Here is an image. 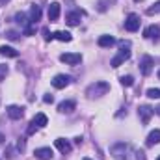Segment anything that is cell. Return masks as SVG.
Instances as JSON below:
<instances>
[{
    "instance_id": "obj_14",
    "label": "cell",
    "mask_w": 160,
    "mask_h": 160,
    "mask_svg": "<svg viewBox=\"0 0 160 160\" xmlns=\"http://www.w3.org/2000/svg\"><path fill=\"white\" fill-rule=\"evenodd\" d=\"M147 147H153V145H157V143H160V130L158 128H155V130H151L149 132V136H147Z\"/></svg>"
},
{
    "instance_id": "obj_8",
    "label": "cell",
    "mask_w": 160,
    "mask_h": 160,
    "mask_svg": "<svg viewBox=\"0 0 160 160\" xmlns=\"http://www.w3.org/2000/svg\"><path fill=\"white\" fill-rule=\"evenodd\" d=\"M153 114H155V108H151V106H145V104H143V106L138 108V116H140V119L143 121L145 125L149 123V119H151Z\"/></svg>"
},
{
    "instance_id": "obj_35",
    "label": "cell",
    "mask_w": 160,
    "mask_h": 160,
    "mask_svg": "<svg viewBox=\"0 0 160 160\" xmlns=\"http://www.w3.org/2000/svg\"><path fill=\"white\" fill-rule=\"evenodd\" d=\"M84 160H91V158H84Z\"/></svg>"
},
{
    "instance_id": "obj_11",
    "label": "cell",
    "mask_w": 160,
    "mask_h": 160,
    "mask_svg": "<svg viewBox=\"0 0 160 160\" xmlns=\"http://www.w3.org/2000/svg\"><path fill=\"white\" fill-rule=\"evenodd\" d=\"M60 11H62L60 4H58V2H52V4L48 6V21H50V22L58 21V17H60Z\"/></svg>"
},
{
    "instance_id": "obj_13",
    "label": "cell",
    "mask_w": 160,
    "mask_h": 160,
    "mask_svg": "<svg viewBox=\"0 0 160 160\" xmlns=\"http://www.w3.org/2000/svg\"><path fill=\"white\" fill-rule=\"evenodd\" d=\"M80 19H82L80 11H71V13H67V17H65V21H67V24H69V26H78Z\"/></svg>"
},
{
    "instance_id": "obj_5",
    "label": "cell",
    "mask_w": 160,
    "mask_h": 160,
    "mask_svg": "<svg viewBox=\"0 0 160 160\" xmlns=\"http://www.w3.org/2000/svg\"><path fill=\"white\" fill-rule=\"evenodd\" d=\"M125 28H127L128 32H136V30L140 28V17H138L136 13H130V15L127 17V21H125Z\"/></svg>"
},
{
    "instance_id": "obj_30",
    "label": "cell",
    "mask_w": 160,
    "mask_h": 160,
    "mask_svg": "<svg viewBox=\"0 0 160 160\" xmlns=\"http://www.w3.org/2000/svg\"><path fill=\"white\" fill-rule=\"evenodd\" d=\"M138 155V160H145V157H143V151H140V153H136Z\"/></svg>"
},
{
    "instance_id": "obj_37",
    "label": "cell",
    "mask_w": 160,
    "mask_h": 160,
    "mask_svg": "<svg viewBox=\"0 0 160 160\" xmlns=\"http://www.w3.org/2000/svg\"><path fill=\"white\" fill-rule=\"evenodd\" d=\"M136 2H140V0H136Z\"/></svg>"
},
{
    "instance_id": "obj_22",
    "label": "cell",
    "mask_w": 160,
    "mask_h": 160,
    "mask_svg": "<svg viewBox=\"0 0 160 160\" xmlns=\"http://www.w3.org/2000/svg\"><path fill=\"white\" fill-rule=\"evenodd\" d=\"M15 21H17L19 24H22V26H26V24H28V19H26V15H24V13H17V15H15ZM26 28H28V26H26Z\"/></svg>"
},
{
    "instance_id": "obj_31",
    "label": "cell",
    "mask_w": 160,
    "mask_h": 160,
    "mask_svg": "<svg viewBox=\"0 0 160 160\" xmlns=\"http://www.w3.org/2000/svg\"><path fill=\"white\" fill-rule=\"evenodd\" d=\"M155 114H158V116H160V106H157V108H155Z\"/></svg>"
},
{
    "instance_id": "obj_20",
    "label": "cell",
    "mask_w": 160,
    "mask_h": 160,
    "mask_svg": "<svg viewBox=\"0 0 160 160\" xmlns=\"http://www.w3.org/2000/svg\"><path fill=\"white\" fill-rule=\"evenodd\" d=\"M97 43H99V47H112V45L116 43V39H114L112 36H101Z\"/></svg>"
},
{
    "instance_id": "obj_3",
    "label": "cell",
    "mask_w": 160,
    "mask_h": 160,
    "mask_svg": "<svg viewBox=\"0 0 160 160\" xmlns=\"http://www.w3.org/2000/svg\"><path fill=\"white\" fill-rule=\"evenodd\" d=\"M60 60L63 63H67V65H77V63L82 62V56H80L78 52H65V54L60 56Z\"/></svg>"
},
{
    "instance_id": "obj_19",
    "label": "cell",
    "mask_w": 160,
    "mask_h": 160,
    "mask_svg": "<svg viewBox=\"0 0 160 160\" xmlns=\"http://www.w3.org/2000/svg\"><path fill=\"white\" fill-rule=\"evenodd\" d=\"M52 38L58 41H63V43H69V41L73 39V36L69 34V32H63V30H60V32H56V34H52Z\"/></svg>"
},
{
    "instance_id": "obj_32",
    "label": "cell",
    "mask_w": 160,
    "mask_h": 160,
    "mask_svg": "<svg viewBox=\"0 0 160 160\" xmlns=\"http://www.w3.org/2000/svg\"><path fill=\"white\" fill-rule=\"evenodd\" d=\"M9 0H0V6H4V4H8Z\"/></svg>"
},
{
    "instance_id": "obj_29",
    "label": "cell",
    "mask_w": 160,
    "mask_h": 160,
    "mask_svg": "<svg viewBox=\"0 0 160 160\" xmlns=\"http://www.w3.org/2000/svg\"><path fill=\"white\" fill-rule=\"evenodd\" d=\"M8 38H9V39H15V38H17V34H15V32H8Z\"/></svg>"
},
{
    "instance_id": "obj_10",
    "label": "cell",
    "mask_w": 160,
    "mask_h": 160,
    "mask_svg": "<svg viewBox=\"0 0 160 160\" xmlns=\"http://www.w3.org/2000/svg\"><path fill=\"white\" fill-rule=\"evenodd\" d=\"M8 116L11 118V119H21L22 116H24V108L22 106H17V104H11V106H8Z\"/></svg>"
},
{
    "instance_id": "obj_25",
    "label": "cell",
    "mask_w": 160,
    "mask_h": 160,
    "mask_svg": "<svg viewBox=\"0 0 160 160\" xmlns=\"http://www.w3.org/2000/svg\"><path fill=\"white\" fill-rule=\"evenodd\" d=\"M8 73H9V69H8V65H4V63H0V80H4L8 77Z\"/></svg>"
},
{
    "instance_id": "obj_26",
    "label": "cell",
    "mask_w": 160,
    "mask_h": 160,
    "mask_svg": "<svg viewBox=\"0 0 160 160\" xmlns=\"http://www.w3.org/2000/svg\"><path fill=\"white\" fill-rule=\"evenodd\" d=\"M43 101H45V102H47V104H52V101H54V97H52V95H48V93H47V95H45V97H43Z\"/></svg>"
},
{
    "instance_id": "obj_4",
    "label": "cell",
    "mask_w": 160,
    "mask_h": 160,
    "mask_svg": "<svg viewBox=\"0 0 160 160\" xmlns=\"http://www.w3.org/2000/svg\"><path fill=\"white\" fill-rule=\"evenodd\" d=\"M153 65H155V60L151 58V56H143L142 58V62H140V71H142V75H151V71H153Z\"/></svg>"
},
{
    "instance_id": "obj_12",
    "label": "cell",
    "mask_w": 160,
    "mask_h": 160,
    "mask_svg": "<svg viewBox=\"0 0 160 160\" xmlns=\"http://www.w3.org/2000/svg\"><path fill=\"white\" fill-rule=\"evenodd\" d=\"M36 158H39V160H50L52 158V149L50 147H39V149H36Z\"/></svg>"
},
{
    "instance_id": "obj_6",
    "label": "cell",
    "mask_w": 160,
    "mask_h": 160,
    "mask_svg": "<svg viewBox=\"0 0 160 160\" xmlns=\"http://www.w3.org/2000/svg\"><path fill=\"white\" fill-rule=\"evenodd\" d=\"M71 84V77H67V75H56L54 78H52V86L56 88V89H63V88H67Z\"/></svg>"
},
{
    "instance_id": "obj_34",
    "label": "cell",
    "mask_w": 160,
    "mask_h": 160,
    "mask_svg": "<svg viewBox=\"0 0 160 160\" xmlns=\"http://www.w3.org/2000/svg\"><path fill=\"white\" fill-rule=\"evenodd\" d=\"M158 78H160V71H158Z\"/></svg>"
},
{
    "instance_id": "obj_27",
    "label": "cell",
    "mask_w": 160,
    "mask_h": 160,
    "mask_svg": "<svg viewBox=\"0 0 160 160\" xmlns=\"http://www.w3.org/2000/svg\"><path fill=\"white\" fill-rule=\"evenodd\" d=\"M43 34H45V41H50V39H54V38H52V34H50V32H48L47 28L43 30Z\"/></svg>"
},
{
    "instance_id": "obj_23",
    "label": "cell",
    "mask_w": 160,
    "mask_h": 160,
    "mask_svg": "<svg viewBox=\"0 0 160 160\" xmlns=\"http://www.w3.org/2000/svg\"><path fill=\"white\" fill-rule=\"evenodd\" d=\"M119 82L123 84V86H127V88H130V86L134 84V78H132L130 75H127V77H121V78H119Z\"/></svg>"
},
{
    "instance_id": "obj_21",
    "label": "cell",
    "mask_w": 160,
    "mask_h": 160,
    "mask_svg": "<svg viewBox=\"0 0 160 160\" xmlns=\"http://www.w3.org/2000/svg\"><path fill=\"white\" fill-rule=\"evenodd\" d=\"M147 97H149V99H160V89L158 88H151V89H147Z\"/></svg>"
},
{
    "instance_id": "obj_36",
    "label": "cell",
    "mask_w": 160,
    "mask_h": 160,
    "mask_svg": "<svg viewBox=\"0 0 160 160\" xmlns=\"http://www.w3.org/2000/svg\"><path fill=\"white\" fill-rule=\"evenodd\" d=\"M157 160H160V157H158V158H157Z\"/></svg>"
},
{
    "instance_id": "obj_16",
    "label": "cell",
    "mask_w": 160,
    "mask_h": 160,
    "mask_svg": "<svg viewBox=\"0 0 160 160\" xmlns=\"http://www.w3.org/2000/svg\"><path fill=\"white\" fill-rule=\"evenodd\" d=\"M32 125H36L38 128H43V127H47V125H48V119H47V116H45V114H36V118L32 119Z\"/></svg>"
},
{
    "instance_id": "obj_17",
    "label": "cell",
    "mask_w": 160,
    "mask_h": 160,
    "mask_svg": "<svg viewBox=\"0 0 160 160\" xmlns=\"http://www.w3.org/2000/svg\"><path fill=\"white\" fill-rule=\"evenodd\" d=\"M0 54H2V56H8V58H17V56H19V52H17L13 47H8V45H2V47H0Z\"/></svg>"
},
{
    "instance_id": "obj_2",
    "label": "cell",
    "mask_w": 160,
    "mask_h": 160,
    "mask_svg": "<svg viewBox=\"0 0 160 160\" xmlns=\"http://www.w3.org/2000/svg\"><path fill=\"white\" fill-rule=\"evenodd\" d=\"M110 153H112V157L116 160H130L132 149H130L128 143H116V145L110 149Z\"/></svg>"
},
{
    "instance_id": "obj_28",
    "label": "cell",
    "mask_w": 160,
    "mask_h": 160,
    "mask_svg": "<svg viewBox=\"0 0 160 160\" xmlns=\"http://www.w3.org/2000/svg\"><path fill=\"white\" fill-rule=\"evenodd\" d=\"M36 130H38V127H36V125H32V123H30V127H28V134H34V132H36Z\"/></svg>"
},
{
    "instance_id": "obj_24",
    "label": "cell",
    "mask_w": 160,
    "mask_h": 160,
    "mask_svg": "<svg viewBox=\"0 0 160 160\" xmlns=\"http://www.w3.org/2000/svg\"><path fill=\"white\" fill-rule=\"evenodd\" d=\"M155 13H160V0L153 6V8H149V9H147V15H155Z\"/></svg>"
},
{
    "instance_id": "obj_33",
    "label": "cell",
    "mask_w": 160,
    "mask_h": 160,
    "mask_svg": "<svg viewBox=\"0 0 160 160\" xmlns=\"http://www.w3.org/2000/svg\"><path fill=\"white\" fill-rule=\"evenodd\" d=\"M2 142H4V136H2V134H0V143H2Z\"/></svg>"
},
{
    "instance_id": "obj_9",
    "label": "cell",
    "mask_w": 160,
    "mask_h": 160,
    "mask_svg": "<svg viewBox=\"0 0 160 160\" xmlns=\"http://www.w3.org/2000/svg\"><path fill=\"white\" fill-rule=\"evenodd\" d=\"M143 38L145 39H160V26L157 24H151L143 30Z\"/></svg>"
},
{
    "instance_id": "obj_7",
    "label": "cell",
    "mask_w": 160,
    "mask_h": 160,
    "mask_svg": "<svg viewBox=\"0 0 160 160\" xmlns=\"http://www.w3.org/2000/svg\"><path fill=\"white\" fill-rule=\"evenodd\" d=\"M54 145L58 147V151L60 153H63V155H67V153H71V149H73V145L69 143V140H65V138H56L54 140Z\"/></svg>"
},
{
    "instance_id": "obj_1",
    "label": "cell",
    "mask_w": 160,
    "mask_h": 160,
    "mask_svg": "<svg viewBox=\"0 0 160 160\" xmlns=\"http://www.w3.org/2000/svg\"><path fill=\"white\" fill-rule=\"evenodd\" d=\"M108 91H110V84H108V82H102V80H97V82H93V84L88 86L86 95H88L89 99H95V97L106 95Z\"/></svg>"
},
{
    "instance_id": "obj_15",
    "label": "cell",
    "mask_w": 160,
    "mask_h": 160,
    "mask_svg": "<svg viewBox=\"0 0 160 160\" xmlns=\"http://www.w3.org/2000/svg\"><path fill=\"white\" fill-rule=\"evenodd\" d=\"M75 101H63V102H60L58 104V110L62 112V114H71L73 110H75Z\"/></svg>"
},
{
    "instance_id": "obj_18",
    "label": "cell",
    "mask_w": 160,
    "mask_h": 160,
    "mask_svg": "<svg viewBox=\"0 0 160 160\" xmlns=\"http://www.w3.org/2000/svg\"><path fill=\"white\" fill-rule=\"evenodd\" d=\"M39 19H41V8L34 4V6L30 8V22H38Z\"/></svg>"
}]
</instances>
